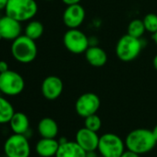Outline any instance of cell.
Segmentation results:
<instances>
[{
  "instance_id": "cell-15",
  "label": "cell",
  "mask_w": 157,
  "mask_h": 157,
  "mask_svg": "<svg viewBox=\"0 0 157 157\" xmlns=\"http://www.w3.org/2000/svg\"><path fill=\"white\" fill-rule=\"evenodd\" d=\"M86 151L75 140L60 143L55 157H86Z\"/></svg>"
},
{
  "instance_id": "cell-25",
  "label": "cell",
  "mask_w": 157,
  "mask_h": 157,
  "mask_svg": "<svg viewBox=\"0 0 157 157\" xmlns=\"http://www.w3.org/2000/svg\"><path fill=\"white\" fill-rule=\"evenodd\" d=\"M9 69V64L4 60H0V73L8 71Z\"/></svg>"
},
{
  "instance_id": "cell-23",
  "label": "cell",
  "mask_w": 157,
  "mask_h": 157,
  "mask_svg": "<svg viewBox=\"0 0 157 157\" xmlns=\"http://www.w3.org/2000/svg\"><path fill=\"white\" fill-rule=\"evenodd\" d=\"M143 23L146 29V32L153 34L157 32V15L154 13H149L143 18Z\"/></svg>"
},
{
  "instance_id": "cell-20",
  "label": "cell",
  "mask_w": 157,
  "mask_h": 157,
  "mask_svg": "<svg viewBox=\"0 0 157 157\" xmlns=\"http://www.w3.org/2000/svg\"><path fill=\"white\" fill-rule=\"evenodd\" d=\"M44 25L39 21H30L24 29V34L29 38L36 41L44 34Z\"/></svg>"
},
{
  "instance_id": "cell-7",
  "label": "cell",
  "mask_w": 157,
  "mask_h": 157,
  "mask_svg": "<svg viewBox=\"0 0 157 157\" xmlns=\"http://www.w3.org/2000/svg\"><path fill=\"white\" fill-rule=\"evenodd\" d=\"M6 157H30L31 145L29 138L23 134L13 133L4 143Z\"/></svg>"
},
{
  "instance_id": "cell-31",
  "label": "cell",
  "mask_w": 157,
  "mask_h": 157,
  "mask_svg": "<svg viewBox=\"0 0 157 157\" xmlns=\"http://www.w3.org/2000/svg\"><path fill=\"white\" fill-rule=\"evenodd\" d=\"M152 40L154 41V43H155L156 45H157V32L154 33L152 34Z\"/></svg>"
},
{
  "instance_id": "cell-24",
  "label": "cell",
  "mask_w": 157,
  "mask_h": 157,
  "mask_svg": "<svg viewBox=\"0 0 157 157\" xmlns=\"http://www.w3.org/2000/svg\"><path fill=\"white\" fill-rule=\"evenodd\" d=\"M120 157H140V155L136 153V152H134V151H130V150L126 149L124 151V152L121 154Z\"/></svg>"
},
{
  "instance_id": "cell-26",
  "label": "cell",
  "mask_w": 157,
  "mask_h": 157,
  "mask_svg": "<svg viewBox=\"0 0 157 157\" xmlns=\"http://www.w3.org/2000/svg\"><path fill=\"white\" fill-rule=\"evenodd\" d=\"M62 1L67 6H69V5H74V4H80L82 0H62Z\"/></svg>"
},
{
  "instance_id": "cell-4",
  "label": "cell",
  "mask_w": 157,
  "mask_h": 157,
  "mask_svg": "<svg viewBox=\"0 0 157 157\" xmlns=\"http://www.w3.org/2000/svg\"><path fill=\"white\" fill-rule=\"evenodd\" d=\"M126 150L125 140L111 132L100 136L97 151L102 157H120Z\"/></svg>"
},
{
  "instance_id": "cell-21",
  "label": "cell",
  "mask_w": 157,
  "mask_h": 157,
  "mask_svg": "<svg viewBox=\"0 0 157 157\" xmlns=\"http://www.w3.org/2000/svg\"><path fill=\"white\" fill-rule=\"evenodd\" d=\"M146 32L144 23L142 20H139V19H135L133 21H131L128 26V34L135 37V38H140L144 33Z\"/></svg>"
},
{
  "instance_id": "cell-11",
  "label": "cell",
  "mask_w": 157,
  "mask_h": 157,
  "mask_svg": "<svg viewBox=\"0 0 157 157\" xmlns=\"http://www.w3.org/2000/svg\"><path fill=\"white\" fill-rule=\"evenodd\" d=\"M99 138L97 132L93 131L85 127L82 128L76 132L75 141L80 145L86 152L97 151Z\"/></svg>"
},
{
  "instance_id": "cell-29",
  "label": "cell",
  "mask_w": 157,
  "mask_h": 157,
  "mask_svg": "<svg viewBox=\"0 0 157 157\" xmlns=\"http://www.w3.org/2000/svg\"><path fill=\"white\" fill-rule=\"evenodd\" d=\"M151 130H152V133H153V136H154L155 140H157V124L154 126V128H153Z\"/></svg>"
},
{
  "instance_id": "cell-33",
  "label": "cell",
  "mask_w": 157,
  "mask_h": 157,
  "mask_svg": "<svg viewBox=\"0 0 157 157\" xmlns=\"http://www.w3.org/2000/svg\"><path fill=\"white\" fill-rule=\"evenodd\" d=\"M45 1H53V0H45Z\"/></svg>"
},
{
  "instance_id": "cell-2",
  "label": "cell",
  "mask_w": 157,
  "mask_h": 157,
  "mask_svg": "<svg viewBox=\"0 0 157 157\" xmlns=\"http://www.w3.org/2000/svg\"><path fill=\"white\" fill-rule=\"evenodd\" d=\"M38 49L34 40L25 34L20 35L11 44V55L14 59L21 64L32 63L37 56Z\"/></svg>"
},
{
  "instance_id": "cell-10",
  "label": "cell",
  "mask_w": 157,
  "mask_h": 157,
  "mask_svg": "<svg viewBox=\"0 0 157 157\" xmlns=\"http://www.w3.org/2000/svg\"><path fill=\"white\" fill-rule=\"evenodd\" d=\"M85 16V10L82 5H69L63 13V22L68 29H78L83 23Z\"/></svg>"
},
{
  "instance_id": "cell-27",
  "label": "cell",
  "mask_w": 157,
  "mask_h": 157,
  "mask_svg": "<svg viewBox=\"0 0 157 157\" xmlns=\"http://www.w3.org/2000/svg\"><path fill=\"white\" fill-rule=\"evenodd\" d=\"M8 3H9V0H0V11L6 10Z\"/></svg>"
},
{
  "instance_id": "cell-14",
  "label": "cell",
  "mask_w": 157,
  "mask_h": 157,
  "mask_svg": "<svg viewBox=\"0 0 157 157\" xmlns=\"http://www.w3.org/2000/svg\"><path fill=\"white\" fill-rule=\"evenodd\" d=\"M59 147V141L56 138H42L35 145V151L40 157H55Z\"/></svg>"
},
{
  "instance_id": "cell-1",
  "label": "cell",
  "mask_w": 157,
  "mask_h": 157,
  "mask_svg": "<svg viewBox=\"0 0 157 157\" xmlns=\"http://www.w3.org/2000/svg\"><path fill=\"white\" fill-rule=\"evenodd\" d=\"M157 144L152 130L148 128H136L131 130L125 138L126 149L140 155L152 151Z\"/></svg>"
},
{
  "instance_id": "cell-22",
  "label": "cell",
  "mask_w": 157,
  "mask_h": 157,
  "mask_svg": "<svg viewBox=\"0 0 157 157\" xmlns=\"http://www.w3.org/2000/svg\"><path fill=\"white\" fill-rule=\"evenodd\" d=\"M84 127L93 131L98 132L102 127V120L97 114L91 115L84 118Z\"/></svg>"
},
{
  "instance_id": "cell-17",
  "label": "cell",
  "mask_w": 157,
  "mask_h": 157,
  "mask_svg": "<svg viewBox=\"0 0 157 157\" xmlns=\"http://www.w3.org/2000/svg\"><path fill=\"white\" fill-rule=\"evenodd\" d=\"M10 126L13 133L27 135L30 129V120L27 115L22 112H15L10 121Z\"/></svg>"
},
{
  "instance_id": "cell-8",
  "label": "cell",
  "mask_w": 157,
  "mask_h": 157,
  "mask_svg": "<svg viewBox=\"0 0 157 157\" xmlns=\"http://www.w3.org/2000/svg\"><path fill=\"white\" fill-rule=\"evenodd\" d=\"M63 43L70 53L76 55L85 53L90 46L89 38L84 33L78 29H69L64 34Z\"/></svg>"
},
{
  "instance_id": "cell-18",
  "label": "cell",
  "mask_w": 157,
  "mask_h": 157,
  "mask_svg": "<svg viewBox=\"0 0 157 157\" xmlns=\"http://www.w3.org/2000/svg\"><path fill=\"white\" fill-rule=\"evenodd\" d=\"M37 130L42 138L54 139L58 134V125L55 119L51 117H44L39 121Z\"/></svg>"
},
{
  "instance_id": "cell-19",
  "label": "cell",
  "mask_w": 157,
  "mask_h": 157,
  "mask_svg": "<svg viewBox=\"0 0 157 157\" xmlns=\"http://www.w3.org/2000/svg\"><path fill=\"white\" fill-rule=\"evenodd\" d=\"M15 114L12 104L5 97L0 96V124L10 123Z\"/></svg>"
},
{
  "instance_id": "cell-28",
  "label": "cell",
  "mask_w": 157,
  "mask_h": 157,
  "mask_svg": "<svg viewBox=\"0 0 157 157\" xmlns=\"http://www.w3.org/2000/svg\"><path fill=\"white\" fill-rule=\"evenodd\" d=\"M99 156H100V154H99V152L97 153L96 151H88V152L86 153V157H99Z\"/></svg>"
},
{
  "instance_id": "cell-34",
  "label": "cell",
  "mask_w": 157,
  "mask_h": 157,
  "mask_svg": "<svg viewBox=\"0 0 157 157\" xmlns=\"http://www.w3.org/2000/svg\"><path fill=\"white\" fill-rule=\"evenodd\" d=\"M100 157H102V156H100Z\"/></svg>"
},
{
  "instance_id": "cell-30",
  "label": "cell",
  "mask_w": 157,
  "mask_h": 157,
  "mask_svg": "<svg viewBox=\"0 0 157 157\" xmlns=\"http://www.w3.org/2000/svg\"><path fill=\"white\" fill-rule=\"evenodd\" d=\"M152 65H153V67L157 70V55L153 57V60H152Z\"/></svg>"
},
{
  "instance_id": "cell-16",
  "label": "cell",
  "mask_w": 157,
  "mask_h": 157,
  "mask_svg": "<svg viewBox=\"0 0 157 157\" xmlns=\"http://www.w3.org/2000/svg\"><path fill=\"white\" fill-rule=\"evenodd\" d=\"M85 58L87 62L95 67H101L107 62V55L105 51L99 46H89L85 52Z\"/></svg>"
},
{
  "instance_id": "cell-13",
  "label": "cell",
  "mask_w": 157,
  "mask_h": 157,
  "mask_svg": "<svg viewBox=\"0 0 157 157\" xmlns=\"http://www.w3.org/2000/svg\"><path fill=\"white\" fill-rule=\"evenodd\" d=\"M21 22L6 14L0 18V34L3 40L14 41L16 38L21 35Z\"/></svg>"
},
{
  "instance_id": "cell-32",
  "label": "cell",
  "mask_w": 157,
  "mask_h": 157,
  "mask_svg": "<svg viewBox=\"0 0 157 157\" xmlns=\"http://www.w3.org/2000/svg\"><path fill=\"white\" fill-rule=\"evenodd\" d=\"M1 40H3V38H2V36H1V34H0V41Z\"/></svg>"
},
{
  "instance_id": "cell-12",
  "label": "cell",
  "mask_w": 157,
  "mask_h": 157,
  "mask_svg": "<svg viewBox=\"0 0 157 157\" xmlns=\"http://www.w3.org/2000/svg\"><path fill=\"white\" fill-rule=\"evenodd\" d=\"M64 85L62 80L57 76H48L42 82L41 91L43 96L50 101L57 99L63 92Z\"/></svg>"
},
{
  "instance_id": "cell-9",
  "label": "cell",
  "mask_w": 157,
  "mask_h": 157,
  "mask_svg": "<svg viewBox=\"0 0 157 157\" xmlns=\"http://www.w3.org/2000/svg\"><path fill=\"white\" fill-rule=\"evenodd\" d=\"M101 105L100 98L94 93H86L82 94L75 103V110L81 117H87L96 114Z\"/></svg>"
},
{
  "instance_id": "cell-3",
  "label": "cell",
  "mask_w": 157,
  "mask_h": 157,
  "mask_svg": "<svg viewBox=\"0 0 157 157\" xmlns=\"http://www.w3.org/2000/svg\"><path fill=\"white\" fill-rule=\"evenodd\" d=\"M38 12L35 0H9L5 10L6 15L20 21H30Z\"/></svg>"
},
{
  "instance_id": "cell-6",
  "label": "cell",
  "mask_w": 157,
  "mask_h": 157,
  "mask_svg": "<svg viewBox=\"0 0 157 157\" xmlns=\"http://www.w3.org/2000/svg\"><path fill=\"white\" fill-rule=\"evenodd\" d=\"M25 88L23 77L17 71L9 69L0 73V93L7 96L21 94Z\"/></svg>"
},
{
  "instance_id": "cell-5",
  "label": "cell",
  "mask_w": 157,
  "mask_h": 157,
  "mask_svg": "<svg viewBox=\"0 0 157 157\" xmlns=\"http://www.w3.org/2000/svg\"><path fill=\"white\" fill-rule=\"evenodd\" d=\"M141 48L140 40L127 33L118 40L116 46V54L121 61L130 62L139 56Z\"/></svg>"
}]
</instances>
